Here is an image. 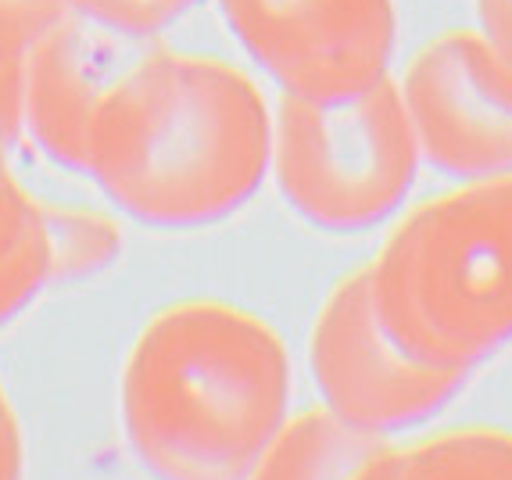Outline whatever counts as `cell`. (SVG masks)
Masks as SVG:
<instances>
[{
	"label": "cell",
	"instance_id": "3957f363",
	"mask_svg": "<svg viewBox=\"0 0 512 480\" xmlns=\"http://www.w3.org/2000/svg\"><path fill=\"white\" fill-rule=\"evenodd\" d=\"M366 273L394 344L470 377L512 344V172L412 208Z\"/></svg>",
	"mask_w": 512,
	"mask_h": 480
},
{
	"label": "cell",
	"instance_id": "9c48e42d",
	"mask_svg": "<svg viewBox=\"0 0 512 480\" xmlns=\"http://www.w3.org/2000/svg\"><path fill=\"white\" fill-rule=\"evenodd\" d=\"M394 480H512V434L459 427L409 448L398 445Z\"/></svg>",
	"mask_w": 512,
	"mask_h": 480
},
{
	"label": "cell",
	"instance_id": "30bf717a",
	"mask_svg": "<svg viewBox=\"0 0 512 480\" xmlns=\"http://www.w3.org/2000/svg\"><path fill=\"white\" fill-rule=\"evenodd\" d=\"M86 4L108 26L122 29V33L147 36L154 29L169 26L172 18H180L187 8H194L197 0H86Z\"/></svg>",
	"mask_w": 512,
	"mask_h": 480
},
{
	"label": "cell",
	"instance_id": "52a82bcc",
	"mask_svg": "<svg viewBox=\"0 0 512 480\" xmlns=\"http://www.w3.org/2000/svg\"><path fill=\"white\" fill-rule=\"evenodd\" d=\"M419 158L455 180L512 172V58L484 33H444L398 83Z\"/></svg>",
	"mask_w": 512,
	"mask_h": 480
},
{
	"label": "cell",
	"instance_id": "6da1fadb",
	"mask_svg": "<svg viewBox=\"0 0 512 480\" xmlns=\"http://www.w3.org/2000/svg\"><path fill=\"white\" fill-rule=\"evenodd\" d=\"M86 158L154 226H212L269 176L273 115L255 79L215 58L144 51L97 108Z\"/></svg>",
	"mask_w": 512,
	"mask_h": 480
},
{
	"label": "cell",
	"instance_id": "7a4b0ae2",
	"mask_svg": "<svg viewBox=\"0 0 512 480\" xmlns=\"http://www.w3.org/2000/svg\"><path fill=\"white\" fill-rule=\"evenodd\" d=\"M122 409L154 477L244 480L291 420V355L255 312L183 301L140 337Z\"/></svg>",
	"mask_w": 512,
	"mask_h": 480
},
{
	"label": "cell",
	"instance_id": "8992f818",
	"mask_svg": "<svg viewBox=\"0 0 512 480\" xmlns=\"http://www.w3.org/2000/svg\"><path fill=\"white\" fill-rule=\"evenodd\" d=\"M230 33L283 94L337 101L387 76L394 0H219Z\"/></svg>",
	"mask_w": 512,
	"mask_h": 480
},
{
	"label": "cell",
	"instance_id": "ba28073f",
	"mask_svg": "<svg viewBox=\"0 0 512 480\" xmlns=\"http://www.w3.org/2000/svg\"><path fill=\"white\" fill-rule=\"evenodd\" d=\"M387 438L337 420L326 409L291 416L244 480H355Z\"/></svg>",
	"mask_w": 512,
	"mask_h": 480
},
{
	"label": "cell",
	"instance_id": "8fae6325",
	"mask_svg": "<svg viewBox=\"0 0 512 480\" xmlns=\"http://www.w3.org/2000/svg\"><path fill=\"white\" fill-rule=\"evenodd\" d=\"M480 33L495 43L505 58H512V0H477Z\"/></svg>",
	"mask_w": 512,
	"mask_h": 480
},
{
	"label": "cell",
	"instance_id": "277c9868",
	"mask_svg": "<svg viewBox=\"0 0 512 480\" xmlns=\"http://www.w3.org/2000/svg\"><path fill=\"white\" fill-rule=\"evenodd\" d=\"M419 147L391 76L337 101L283 94L273 115V162L283 201L326 233H362L409 198Z\"/></svg>",
	"mask_w": 512,
	"mask_h": 480
},
{
	"label": "cell",
	"instance_id": "5b68a950",
	"mask_svg": "<svg viewBox=\"0 0 512 480\" xmlns=\"http://www.w3.org/2000/svg\"><path fill=\"white\" fill-rule=\"evenodd\" d=\"M308 362L323 409L376 438L430 420L466 384V373L427 366L394 344L376 319L366 266L344 276L323 301L308 337Z\"/></svg>",
	"mask_w": 512,
	"mask_h": 480
}]
</instances>
